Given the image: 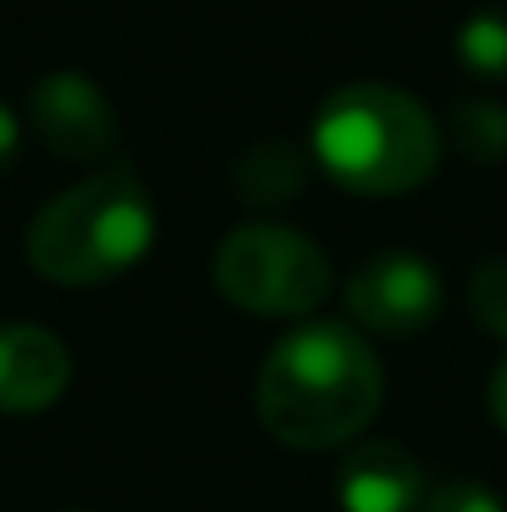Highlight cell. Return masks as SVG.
Listing matches in <instances>:
<instances>
[{"label": "cell", "instance_id": "1", "mask_svg": "<svg viewBox=\"0 0 507 512\" xmlns=\"http://www.w3.org/2000/svg\"><path fill=\"white\" fill-rule=\"evenodd\" d=\"M378 403L383 368L343 324H304L284 334L259 373V418L284 448H338L368 428Z\"/></svg>", "mask_w": 507, "mask_h": 512}, {"label": "cell", "instance_id": "2", "mask_svg": "<svg viewBox=\"0 0 507 512\" xmlns=\"http://www.w3.org/2000/svg\"><path fill=\"white\" fill-rule=\"evenodd\" d=\"M155 244V204L140 179L105 170L55 194L25 234L30 269L65 289H90L145 259Z\"/></svg>", "mask_w": 507, "mask_h": 512}, {"label": "cell", "instance_id": "3", "mask_svg": "<svg viewBox=\"0 0 507 512\" xmlns=\"http://www.w3.org/2000/svg\"><path fill=\"white\" fill-rule=\"evenodd\" d=\"M314 150L353 194H408L438 170V125L413 95L363 80L324 100Z\"/></svg>", "mask_w": 507, "mask_h": 512}, {"label": "cell", "instance_id": "4", "mask_svg": "<svg viewBox=\"0 0 507 512\" xmlns=\"http://www.w3.org/2000/svg\"><path fill=\"white\" fill-rule=\"evenodd\" d=\"M214 284L229 304L269 319H299L319 309L329 294L324 249L284 224H244L229 229L214 254Z\"/></svg>", "mask_w": 507, "mask_h": 512}, {"label": "cell", "instance_id": "5", "mask_svg": "<svg viewBox=\"0 0 507 512\" xmlns=\"http://www.w3.org/2000/svg\"><path fill=\"white\" fill-rule=\"evenodd\" d=\"M348 309L373 334H423L443 309V279L428 259L388 249L348 279Z\"/></svg>", "mask_w": 507, "mask_h": 512}, {"label": "cell", "instance_id": "6", "mask_svg": "<svg viewBox=\"0 0 507 512\" xmlns=\"http://www.w3.org/2000/svg\"><path fill=\"white\" fill-rule=\"evenodd\" d=\"M30 125L60 160H100L115 145V110L85 75H45L30 95Z\"/></svg>", "mask_w": 507, "mask_h": 512}, {"label": "cell", "instance_id": "7", "mask_svg": "<svg viewBox=\"0 0 507 512\" xmlns=\"http://www.w3.org/2000/svg\"><path fill=\"white\" fill-rule=\"evenodd\" d=\"M70 388V353L50 329H0V413H40Z\"/></svg>", "mask_w": 507, "mask_h": 512}, {"label": "cell", "instance_id": "8", "mask_svg": "<svg viewBox=\"0 0 507 512\" xmlns=\"http://www.w3.org/2000/svg\"><path fill=\"white\" fill-rule=\"evenodd\" d=\"M423 498V473L398 443H363L343 458L338 503L343 512H413Z\"/></svg>", "mask_w": 507, "mask_h": 512}, {"label": "cell", "instance_id": "9", "mask_svg": "<svg viewBox=\"0 0 507 512\" xmlns=\"http://www.w3.org/2000/svg\"><path fill=\"white\" fill-rule=\"evenodd\" d=\"M299 179H304V165H299V155L284 140H264V145L244 150L239 165H234V189L254 209H269V204L294 199L299 194Z\"/></svg>", "mask_w": 507, "mask_h": 512}, {"label": "cell", "instance_id": "10", "mask_svg": "<svg viewBox=\"0 0 507 512\" xmlns=\"http://www.w3.org/2000/svg\"><path fill=\"white\" fill-rule=\"evenodd\" d=\"M458 55L473 75L493 80V85H507V0L478 10L463 20L458 30Z\"/></svg>", "mask_w": 507, "mask_h": 512}, {"label": "cell", "instance_id": "11", "mask_svg": "<svg viewBox=\"0 0 507 512\" xmlns=\"http://www.w3.org/2000/svg\"><path fill=\"white\" fill-rule=\"evenodd\" d=\"M453 130L468 160L478 165H498L507 160V110L493 100H463L453 110Z\"/></svg>", "mask_w": 507, "mask_h": 512}, {"label": "cell", "instance_id": "12", "mask_svg": "<svg viewBox=\"0 0 507 512\" xmlns=\"http://www.w3.org/2000/svg\"><path fill=\"white\" fill-rule=\"evenodd\" d=\"M468 309L493 339H507V259H488L473 269Z\"/></svg>", "mask_w": 507, "mask_h": 512}, {"label": "cell", "instance_id": "13", "mask_svg": "<svg viewBox=\"0 0 507 512\" xmlns=\"http://www.w3.org/2000/svg\"><path fill=\"white\" fill-rule=\"evenodd\" d=\"M423 512H503V503L488 488H478V483H453L438 498H428Z\"/></svg>", "mask_w": 507, "mask_h": 512}, {"label": "cell", "instance_id": "14", "mask_svg": "<svg viewBox=\"0 0 507 512\" xmlns=\"http://www.w3.org/2000/svg\"><path fill=\"white\" fill-rule=\"evenodd\" d=\"M15 155H20V125H15V115L0 105V174H10Z\"/></svg>", "mask_w": 507, "mask_h": 512}, {"label": "cell", "instance_id": "15", "mask_svg": "<svg viewBox=\"0 0 507 512\" xmlns=\"http://www.w3.org/2000/svg\"><path fill=\"white\" fill-rule=\"evenodd\" d=\"M488 403H493V418H498V428L507 433V358L498 363V373H493V388H488Z\"/></svg>", "mask_w": 507, "mask_h": 512}]
</instances>
